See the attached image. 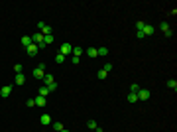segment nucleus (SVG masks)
<instances>
[{"label":"nucleus","mask_w":177,"mask_h":132,"mask_svg":"<svg viewBox=\"0 0 177 132\" xmlns=\"http://www.w3.org/2000/svg\"><path fill=\"white\" fill-rule=\"evenodd\" d=\"M32 42H33L35 45H37V44H42V42H44V34H39V32H37V34H33V36H32Z\"/></svg>","instance_id":"10"},{"label":"nucleus","mask_w":177,"mask_h":132,"mask_svg":"<svg viewBox=\"0 0 177 132\" xmlns=\"http://www.w3.org/2000/svg\"><path fill=\"white\" fill-rule=\"evenodd\" d=\"M55 63H59V65H61V63H65V55L57 53V55H55Z\"/></svg>","instance_id":"18"},{"label":"nucleus","mask_w":177,"mask_h":132,"mask_svg":"<svg viewBox=\"0 0 177 132\" xmlns=\"http://www.w3.org/2000/svg\"><path fill=\"white\" fill-rule=\"evenodd\" d=\"M42 81L45 83V87H47V85H51V83H55V79H53V75H51V73H45Z\"/></svg>","instance_id":"8"},{"label":"nucleus","mask_w":177,"mask_h":132,"mask_svg":"<svg viewBox=\"0 0 177 132\" xmlns=\"http://www.w3.org/2000/svg\"><path fill=\"white\" fill-rule=\"evenodd\" d=\"M136 97H138V101H148L150 97H152V93L148 91V89H138V93H136Z\"/></svg>","instance_id":"2"},{"label":"nucleus","mask_w":177,"mask_h":132,"mask_svg":"<svg viewBox=\"0 0 177 132\" xmlns=\"http://www.w3.org/2000/svg\"><path fill=\"white\" fill-rule=\"evenodd\" d=\"M167 87L171 89V91H175V89H177V81H175V79H169V81H167Z\"/></svg>","instance_id":"16"},{"label":"nucleus","mask_w":177,"mask_h":132,"mask_svg":"<svg viewBox=\"0 0 177 132\" xmlns=\"http://www.w3.org/2000/svg\"><path fill=\"white\" fill-rule=\"evenodd\" d=\"M49 93H51V91L45 87V85H44V87H39V97H45V99H47V95H49Z\"/></svg>","instance_id":"12"},{"label":"nucleus","mask_w":177,"mask_h":132,"mask_svg":"<svg viewBox=\"0 0 177 132\" xmlns=\"http://www.w3.org/2000/svg\"><path fill=\"white\" fill-rule=\"evenodd\" d=\"M73 53H75V57H81V53H85L81 47H73Z\"/></svg>","instance_id":"22"},{"label":"nucleus","mask_w":177,"mask_h":132,"mask_svg":"<svg viewBox=\"0 0 177 132\" xmlns=\"http://www.w3.org/2000/svg\"><path fill=\"white\" fill-rule=\"evenodd\" d=\"M155 32V28L152 26V24H146L144 28H142V34H144V38H148V36H154Z\"/></svg>","instance_id":"3"},{"label":"nucleus","mask_w":177,"mask_h":132,"mask_svg":"<svg viewBox=\"0 0 177 132\" xmlns=\"http://www.w3.org/2000/svg\"><path fill=\"white\" fill-rule=\"evenodd\" d=\"M59 53H61V55L73 53V45H71V44H63V45H61V47H59Z\"/></svg>","instance_id":"5"},{"label":"nucleus","mask_w":177,"mask_h":132,"mask_svg":"<svg viewBox=\"0 0 177 132\" xmlns=\"http://www.w3.org/2000/svg\"><path fill=\"white\" fill-rule=\"evenodd\" d=\"M24 83H26V77H24L22 73H18L16 75V85H24Z\"/></svg>","instance_id":"14"},{"label":"nucleus","mask_w":177,"mask_h":132,"mask_svg":"<svg viewBox=\"0 0 177 132\" xmlns=\"http://www.w3.org/2000/svg\"><path fill=\"white\" fill-rule=\"evenodd\" d=\"M33 101H35V107H45V105H47V99H45V97H39V95Z\"/></svg>","instance_id":"9"},{"label":"nucleus","mask_w":177,"mask_h":132,"mask_svg":"<svg viewBox=\"0 0 177 132\" xmlns=\"http://www.w3.org/2000/svg\"><path fill=\"white\" fill-rule=\"evenodd\" d=\"M53 40H55L53 36H44V44L45 45H51V44H53Z\"/></svg>","instance_id":"15"},{"label":"nucleus","mask_w":177,"mask_h":132,"mask_svg":"<svg viewBox=\"0 0 177 132\" xmlns=\"http://www.w3.org/2000/svg\"><path fill=\"white\" fill-rule=\"evenodd\" d=\"M44 75H45V63H39V65H37V67H35V69H33L32 77L39 81V79H44Z\"/></svg>","instance_id":"1"},{"label":"nucleus","mask_w":177,"mask_h":132,"mask_svg":"<svg viewBox=\"0 0 177 132\" xmlns=\"http://www.w3.org/2000/svg\"><path fill=\"white\" fill-rule=\"evenodd\" d=\"M14 71H16V75H18V73H22V71H24V67L20 65V63H16V65H14Z\"/></svg>","instance_id":"25"},{"label":"nucleus","mask_w":177,"mask_h":132,"mask_svg":"<svg viewBox=\"0 0 177 132\" xmlns=\"http://www.w3.org/2000/svg\"><path fill=\"white\" fill-rule=\"evenodd\" d=\"M30 44H32V36H24V38H22V45H24V47H28Z\"/></svg>","instance_id":"13"},{"label":"nucleus","mask_w":177,"mask_h":132,"mask_svg":"<svg viewBox=\"0 0 177 132\" xmlns=\"http://www.w3.org/2000/svg\"><path fill=\"white\" fill-rule=\"evenodd\" d=\"M138 89H140V85H138V83H132V85H130V93H138Z\"/></svg>","instance_id":"23"},{"label":"nucleus","mask_w":177,"mask_h":132,"mask_svg":"<svg viewBox=\"0 0 177 132\" xmlns=\"http://www.w3.org/2000/svg\"><path fill=\"white\" fill-rule=\"evenodd\" d=\"M10 93H12V85H4V87L0 89V97H10Z\"/></svg>","instance_id":"7"},{"label":"nucleus","mask_w":177,"mask_h":132,"mask_svg":"<svg viewBox=\"0 0 177 132\" xmlns=\"http://www.w3.org/2000/svg\"><path fill=\"white\" fill-rule=\"evenodd\" d=\"M128 103H138V97H136V93H130V95H128Z\"/></svg>","instance_id":"21"},{"label":"nucleus","mask_w":177,"mask_h":132,"mask_svg":"<svg viewBox=\"0 0 177 132\" xmlns=\"http://www.w3.org/2000/svg\"><path fill=\"white\" fill-rule=\"evenodd\" d=\"M97 53H99V55H108V47H99Z\"/></svg>","instance_id":"20"},{"label":"nucleus","mask_w":177,"mask_h":132,"mask_svg":"<svg viewBox=\"0 0 177 132\" xmlns=\"http://www.w3.org/2000/svg\"><path fill=\"white\" fill-rule=\"evenodd\" d=\"M87 55H88V57H93V59H95V57H97L99 53H97V49H95V47H88V49H87Z\"/></svg>","instance_id":"17"},{"label":"nucleus","mask_w":177,"mask_h":132,"mask_svg":"<svg viewBox=\"0 0 177 132\" xmlns=\"http://www.w3.org/2000/svg\"><path fill=\"white\" fill-rule=\"evenodd\" d=\"M87 126L91 128V130H95V128H97V122H95V120H88V122H87Z\"/></svg>","instance_id":"26"},{"label":"nucleus","mask_w":177,"mask_h":132,"mask_svg":"<svg viewBox=\"0 0 177 132\" xmlns=\"http://www.w3.org/2000/svg\"><path fill=\"white\" fill-rule=\"evenodd\" d=\"M106 75H108V73H106V71H104V69H100L99 73H97V77H99L100 81H102V79H106Z\"/></svg>","instance_id":"19"},{"label":"nucleus","mask_w":177,"mask_h":132,"mask_svg":"<svg viewBox=\"0 0 177 132\" xmlns=\"http://www.w3.org/2000/svg\"><path fill=\"white\" fill-rule=\"evenodd\" d=\"M47 89H49V91H55V89H57V83H51V85H47Z\"/></svg>","instance_id":"32"},{"label":"nucleus","mask_w":177,"mask_h":132,"mask_svg":"<svg viewBox=\"0 0 177 132\" xmlns=\"http://www.w3.org/2000/svg\"><path fill=\"white\" fill-rule=\"evenodd\" d=\"M26 105H28L30 109H33V107H35V101H33V99H28V101H26Z\"/></svg>","instance_id":"28"},{"label":"nucleus","mask_w":177,"mask_h":132,"mask_svg":"<svg viewBox=\"0 0 177 132\" xmlns=\"http://www.w3.org/2000/svg\"><path fill=\"white\" fill-rule=\"evenodd\" d=\"M37 51H39V49H37V45L33 44V42H32L30 45H28V47H26V53L30 55V57H33V55H37Z\"/></svg>","instance_id":"4"},{"label":"nucleus","mask_w":177,"mask_h":132,"mask_svg":"<svg viewBox=\"0 0 177 132\" xmlns=\"http://www.w3.org/2000/svg\"><path fill=\"white\" fill-rule=\"evenodd\" d=\"M163 34H165V38H173V32H171V28H169L167 32H163Z\"/></svg>","instance_id":"31"},{"label":"nucleus","mask_w":177,"mask_h":132,"mask_svg":"<svg viewBox=\"0 0 177 132\" xmlns=\"http://www.w3.org/2000/svg\"><path fill=\"white\" fill-rule=\"evenodd\" d=\"M51 124H53V128H55L57 132H59V130H63V124H61V122H51Z\"/></svg>","instance_id":"24"},{"label":"nucleus","mask_w":177,"mask_h":132,"mask_svg":"<svg viewBox=\"0 0 177 132\" xmlns=\"http://www.w3.org/2000/svg\"><path fill=\"white\" fill-rule=\"evenodd\" d=\"M161 30H163V32H167V30H169V24H167V22H161Z\"/></svg>","instance_id":"29"},{"label":"nucleus","mask_w":177,"mask_h":132,"mask_svg":"<svg viewBox=\"0 0 177 132\" xmlns=\"http://www.w3.org/2000/svg\"><path fill=\"white\" fill-rule=\"evenodd\" d=\"M37 28H39V34H44V36H51V28H49V26H45L44 22L37 24Z\"/></svg>","instance_id":"6"},{"label":"nucleus","mask_w":177,"mask_h":132,"mask_svg":"<svg viewBox=\"0 0 177 132\" xmlns=\"http://www.w3.org/2000/svg\"><path fill=\"white\" fill-rule=\"evenodd\" d=\"M102 69H104V71H106V73H110V69H112V65H110V63H106V65L102 67Z\"/></svg>","instance_id":"30"},{"label":"nucleus","mask_w":177,"mask_h":132,"mask_svg":"<svg viewBox=\"0 0 177 132\" xmlns=\"http://www.w3.org/2000/svg\"><path fill=\"white\" fill-rule=\"evenodd\" d=\"M39 122H42L44 126H47V124H51V116H49V114H42V116H39Z\"/></svg>","instance_id":"11"},{"label":"nucleus","mask_w":177,"mask_h":132,"mask_svg":"<svg viewBox=\"0 0 177 132\" xmlns=\"http://www.w3.org/2000/svg\"><path fill=\"white\" fill-rule=\"evenodd\" d=\"M146 26V22H136V30H138V32H142V28H144Z\"/></svg>","instance_id":"27"},{"label":"nucleus","mask_w":177,"mask_h":132,"mask_svg":"<svg viewBox=\"0 0 177 132\" xmlns=\"http://www.w3.org/2000/svg\"><path fill=\"white\" fill-rule=\"evenodd\" d=\"M59 132H69V130H65V128H63V130H59Z\"/></svg>","instance_id":"33"}]
</instances>
